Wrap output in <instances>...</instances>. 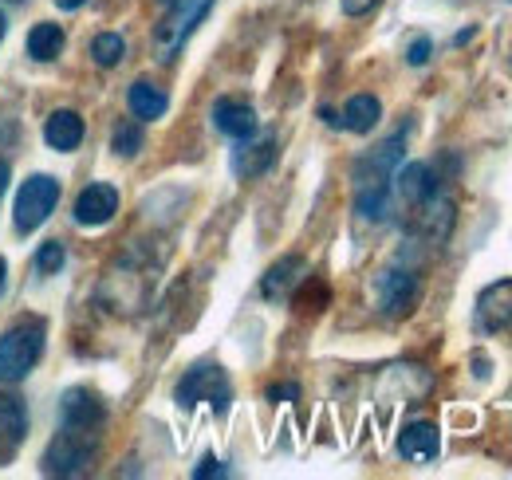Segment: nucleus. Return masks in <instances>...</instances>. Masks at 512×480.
Returning <instances> with one entry per match:
<instances>
[{
  "instance_id": "1",
  "label": "nucleus",
  "mask_w": 512,
  "mask_h": 480,
  "mask_svg": "<svg viewBox=\"0 0 512 480\" xmlns=\"http://www.w3.org/2000/svg\"><path fill=\"white\" fill-rule=\"evenodd\" d=\"M406 134H410V126H398L386 142H379L371 154H363V158H359V166H355V213H359L363 221L383 225L386 217H390L394 170L402 166Z\"/></svg>"
},
{
  "instance_id": "2",
  "label": "nucleus",
  "mask_w": 512,
  "mask_h": 480,
  "mask_svg": "<svg viewBox=\"0 0 512 480\" xmlns=\"http://www.w3.org/2000/svg\"><path fill=\"white\" fill-rule=\"evenodd\" d=\"M95 457H99V433L83 429V425H64L44 449V473L48 477H83V473H91Z\"/></svg>"
},
{
  "instance_id": "3",
  "label": "nucleus",
  "mask_w": 512,
  "mask_h": 480,
  "mask_svg": "<svg viewBox=\"0 0 512 480\" xmlns=\"http://www.w3.org/2000/svg\"><path fill=\"white\" fill-rule=\"evenodd\" d=\"M44 335L48 327L40 319H24L0 335V382H20L36 370L44 355Z\"/></svg>"
},
{
  "instance_id": "4",
  "label": "nucleus",
  "mask_w": 512,
  "mask_h": 480,
  "mask_svg": "<svg viewBox=\"0 0 512 480\" xmlns=\"http://www.w3.org/2000/svg\"><path fill=\"white\" fill-rule=\"evenodd\" d=\"M56 205H60V181L52 178V174H32V178L16 189L12 229H16L20 237L36 233V229L52 217V209H56Z\"/></svg>"
},
{
  "instance_id": "5",
  "label": "nucleus",
  "mask_w": 512,
  "mask_h": 480,
  "mask_svg": "<svg viewBox=\"0 0 512 480\" xmlns=\"http://www.w3.org/2000/svg\"><path fill=\"white\" fill-rule=\"evenodd\" d=\"M209 8H213V0H174V8L166 12V20H162L158 32H154V56L162 63L174 60V56L186 48L193 28L209 16Z\"/></svg>"
},
{
  "instance_id": "6",
  "label": "nucleus",
  "mask_w": 512,
  "mask_h": 480,
  "mask_svg": "<svg viewBox=\"0 0 512 480\" xmlns=\"http://www.w3.org/2000/svg\"><path fill=\"white\" fill-rule=\"evenodd\" d=\"M229 398H233L229 378H225V370L213 366V362H201V366L186 370V378H182L178 390H174V402H178L182 410H193L197 402H209L213 414H229Z\"/></svg>"
},
{
  "instance_id": "7",
  "label": "nucleus",
  "mask_w": 512,
  "mask_h": 480,
  "mask_svg": "<svg viewBox=\"0 0 512 480\" xmlns=\"http://www.w3.org/2000/svg\"><path fill=\"white\" fill-rule=\"evenodd\" d=\"M375 296H379L383 315L402 319V315L418 303V296H422V280H418V272H414V268L394 264V268H386V272L375 276Z\"/></svg>"
},
{
  "instance_id": "8",
  "label": "nucleus",
  "mask_w": 512,
  "mask_h": 480,
  "mask_svg": "<svg viewBox=\"0 0 512 480\" xmlns=\"http://www.w3.org/2000/svg\"><path fill=\"white\" fill-rule=\"evenodd\" d=\"M410 209H414L410 213V229L426 240V244H442L449 237V229H453V201H449L442 189L434 197L410 205Z\"/></svg>"
},
{
  "instance_id": "9",
  "label": "nucleus",
  "mask_w": 512,
  "mask_h": 480,
  "mask_svg": "<svg viewBox=\"0 0 512 480\" xmlns=\"http://www.w3.org/2000/svg\"><path fill=\"white\" fill-rule=\"evenodd\" d=\"M115 213H119V189L107 185V181H95V185H87V189L75 197V225L99 229V225H107Z\"/></svg>"
},
{
  "instance_id": "10",
  "label": "nucleus",
  "mask_w": 512,
  "mask_h": 480,
  "mask_svg": "<svg viewBox=\"0 0 512 480\" xmlns=\"http://www.w3.org/2000/svg\"><path fill=\"white\" fill-rule=\"evenodd\" d=\"M512 323V280H497L477 296V331L493 335Z\"/></svg>"
},
{
  "instance_id": "11",
  "label": "nucleus",
  "mask_w": 512,
  "mask_h": 480,
  "mask_svg": "<svg viewBox=\"0 0 512 480\" xmlns=\"http://www.w3.org/2000/svg\"><path fill=\"white\" fill-rule=\"evenodd\" d=\"M213 126L225 134V138H233V142H249L256 134V111L249 103H241V99H217L213 103Z\"/></svg>"
},
{
  "instance_id": "12",
  "label": "nucleus",
  "mask_w": 512,
  "mask_h": 480,
  "mask_svg": "<svg viewBox=\"0 0 512 480\" xmlns=\"http://www.w3.org/2000/svg\"><path fill=\"white\" fill-rule=\"evenodd\" d=\"M442 185H438V174L430 162H410V166H398L394 170V193L406 201V205H418L426 197H434Z\"/></svg>"
},
{
  "instance_id": "13",
  "label": "nucleus",
  "mask_w": 512,
  "mask_h": 480,
  "mask_svg": "<svg viewBox=\"0 0 512 480\" xmlns=\"http://www.w3.org/2000/svg\"><path fill=\"white\" fill-rule=\"evenodd\" d=\"M398 453L406 461H434L442 453V433L434 421H410L402 433H398Z\"/></svg>"
},
{
  "instance_id": "14",
  "label": "nucleus",
  "mask_w": 512,
  "mask_h": 480,
  "mask_svg": "<svg viewBox=\"0 0 512 480\" xmlns=\"http://www.w3.org/2000/svg\"><path fill=\"white\" fill-rule=\"evenodd\" d=\"M83 134H87V122H83L79 111H52L48 122H44V142H48L52 150H60V154L79 150Z\"/></svg>"
},
{
  "instance_id": "15",
  "label": "nucleus",
  "mask_w": 512,
  "mask_h": 480,
  "mask_svg": "<svg viewBox=\"0 0 512 480\" xmlns=\"http://www.w3.org/2000/svg\"><path fill=\"white\" fill-rule=\"evenodd\" d=\"M60 414L64 425H83V429H99L107 418V406L91 394V390H67L64 402H60Z\"/></svg>"
},
{
  "instance_id": "16",
  "label": "nucleus",
  "mask_w": 512,
  "mask_h": 480,
  "mask_svg": "<svg viewBox=\"0 0 512 480\" xmlns=\"http://www.w3.org/2000/svg\"><path fill=\"white\" fill-rule=\"evenodd\" d=\"M127 107L138 122H154V119H162V115H166L170 99H166V91H162V87H154V83L138 79V83H130Z\"/></svg>"
},
{
  "instance_id": "17",
  "label": "nucleus",
  "mask_w": 512,
  "mask_h": 480,
  "mask_svg": "<svg viewBox=\"0 0 512 480\" xmlns=\"http://www.w3.org/2000/svg\"><path fill=\"white\" fill-rule=\"evenodd\" d=\"M379 119H383V103L375 95H355V99H347L339 126L351 130V134H371L379 126Z\"/></svg>"
},
{
  "instance_id": "18",
  "label": "nucleus",
  "mask_w": 512,
  "mask_h": 480,
  "mask_svg": "<svg viewBox=\"0 0 512 480\" xmlns=\"http://www.w3.org/2000/svg\"><path fill=\"white\" fill-rule=\"evenodd\" d=\"M300 272H304V260H300V256H284V260H276V264L268 268V276L260 280V292H264L268 300H284V296L300 284Z\"/></svg>"
},
{
  "instance_id": "19",
  "label": "nucleus",
  "mask_w": 512,
  "mask_h": 480,
  "mask_svg": "<svg viewBox=\"0 0 512 480\" xmlns=\"http://www.w3.org/2000/svg\"><path fill=\"white\" fill-rule=\"evenodd\" d=\"M272 162H276V138L268 134V138H260L253 146H241V150L233 154V174H237V178H256V174H264Z\"/></svg>"
},
{
  "instance_id": "20",
  "label": "nucleus",
  "mask_w": 512,
  "mask_h": 480,
  "mask_svg": "<svg viewBox=\"0 0 512 480\" xmlns=\"http://www.w3.org/2000/svg\"><path fill=\"white\" fill-rule=\"evenodd\" d=\"M24 433H28V410H24V402L0 394V453L16 449L24 441Z\"/></svg>"
},
{
  "instance_id": "21",
  "label": "nucleus",
  "mask_w": 512,
  "mask_h": 480,
  "mask_svg": "<svg viewBox=\"0 0 512 480\" xmlns=\"http://www.w3.org/2000/svg\"><path fill=\"white\" fill-rule=\"evenodd\" d=\"M64 44H67L64 28L52 24V20H44V24H36V28L28 32V56L40 63L60 60V56H64Z\"/></svg>"
},
{
  "instance_id": "22",
  "label": "nucleus",
  "mask_w": 512,
  "mask_h": 480,
  "mask_svg": "<svg viewBox=\"0 0 512 480\" xmlns=\"http://www.w3.org/2000/svg\"><path fill=\"white\" fill-rule=\"evenodd\" d=\"M91 56L99 67H119L123 56H127V40L119 36V32H99L95 40H91Z\"/></svg>"
},
{
  "instance_id": "23",
  "label": "nucleus",
  "mask_w": 512,
  "mask_h": 480,
  "mask_svg": "<svg viewBox=\"0 0 512 480\" xmlns=\"http://www.w3.org/2000/svg\"><path fill=\"white\" fill-rule=\"evenodd\" d=\"M138 150H142V122H134V119L119 122V126H115V154H119V158H134Z\"/></svg>"
},
{
  "instance_id": "24",
  "label": "nucleus",
  "mask_w": 512,
  "mask_h": 480,
  "mask_svg": "<svg viewBox=\"0 0 512 480\" xmlns=\"http://www.w3.org/2000/svg\"><path fill=\"white\" fill-rule=\"evenodd\" d=\"M64 260H67L64 244H60V240H48V244L36 252V272H40V276H56V272L64 268Z\"/></svg>"
},
{
  "instance_id": "25",
  "label": "nucleus",
  "mask_w": 512,
  "mask_h": 480,
  "mask_svg": "<svg viewBox=\"0 0 512 480\" xmlns=\"http://www.w3.org/2000/svg\"><path fill=\"white\" fill-rule=\"evenodd\" d=\"M323 303H327V288H323L320 280H312V284L300 288V296H296V307H304V311H320Z\"/></svg>"
},
{
  "instance_id": "26",
  "label": "nucleus",
  "mask_w": 512,
  "mask_h": 480,
  "mask_svg": "<svg viewBox=\"0 0 512 480\" xmlns=\"http://www.w3.org/2000/svg\"><path fill=\"white\" fill-rule=\"evenodd\" d=\"M430 52H434V44H430L426 36H418V40L410 44V52H406V63H410V67H422V63L430 60Z\"/></svg>"
},
{
  "instance_id": "27",
  "label": "nucleus",
  "mask_w": 512,
  "mask_h": 480,
  "mask_svg": "<svg viewBox=\"0 0 512 480\" xmlns=\"http://www.w3.org/2000/svg\"><path fill=\"white\" fill-rule=\"evenodd\" d=\"M193 477L197 480H205V477H229V469L217 461V457H201V465L193 469Z\"/></svg>"
},
{
  "instance_id": "28",
  "label": "nucleus",
  "mask_w": 512,
  "mask_h": 480,
  "mask_svg": "<svg viewBox=\"0 0 512 480\" xmlns=\"http://www.w3.org/2000/svg\"><path fill=\"white\" fill-rule=\"evenodd\" d=\"M339 4H343V12H347V16H367L379 0H339Z\"/></svg>"
},
{
  "instance_id": "29",
  "label": "nucleus",
  "mask_w": 512,
  "mask_h": 480,
  "mask_svg": "<svg viewBox=\"0 0 512 480\" xmlns=\"http://www.w3.org/2000/svg\"><path fill=\"white\" fill-rule=\"evenodd\" d=\"M280 398H300V386L284 382V386H268V402H280Z\"/></svg>"
},
{
  "instance_id": "30",
  "label": "nucleus",
  "mask_w": 512,
  "mask_h": 480,
  "mask_svg": "<svg viewBox=\"0 0 512 480\" xmlns=\"http://www.w3.org/2000/svg\"><path fill=\"white\" fill-rule=\"evenodd\" d=\"M87 0H56V8H64V12H75V8H83Z\"/></svg>"
},
{
  "instance_id": "31",
  "label": "nucleus",
  "mask_w": 512,
  "mask_h": 480,
  "mask_svg": "<svg viewBox=\"0 0 512 480\" xmlns=\"http://www.w3.org/2000/svg\"><path fill=\"white\" fill-rule=\"evenodd\" d=\"M8 178H12V174H8V162H0V197H4V189H8Z\"/></svg>"
},
{
  "instance_id": "32",
  "label": "nucleus",
  "mask_w": 512,
  "mask_h": 480,
  "mask_svg": "<svg viewBox=\"0 0 512 480\" xmlns=\"http://www.w3.org/2000/svg\"><path fill=\"white\" fill-rule=\"evenodd\" d=\"M4 276H8V264L0 260V292H4Z\"/></svg>"
},
{
  "instance_id": "33",
  "label": "nucleus",
  "mask_w": 512,
  "mask_h": 480,
  "mask_svg": "<svg viewBox=\"0 0 512 480\" xmlns=\"http://www.w3.org/2000/svg\"><path fill=\"white\" fill-rule=\"evenodd\" d=\"M0 40H4V12H0Z\"/></svg>"
}]
</instances>
